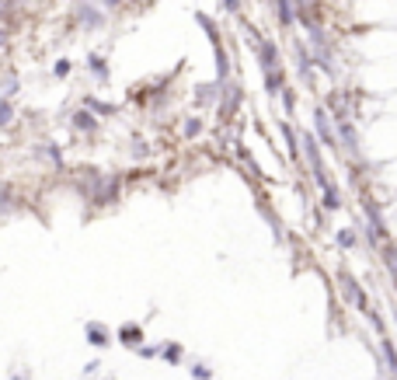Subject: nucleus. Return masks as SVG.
I'll list each match as a JSON object with an SVG mask.
<instances>
[{"label": "nucleus", "instance_id": "obj_1", "mask_svg": "<svg viewBox=\"0 0 397 380\" xmlns=\"http://www.w3.org/2000/svg\"><path fill=\"white\" fill-rule=\"evenodd\" d=\"M314 133H317V140L324 143V147H331V150H338V129H334V123H331V112L321 105V108H314Z\"/></svg>", "mask_w": 397, "mask_h": 380}, {"label": "nucleus", "instance_id": "obj_2", "mask_svg": "<svg viewBox=\"0 0 397 380\" xmlns=\"http://www.w3.org/2000/svg\"><path fill=\"white\" fill-rule=\"evenodd\" d=\"M74 18L84 32H98L105 28V11H98V4H91V0H81V4L74 8Z\"/></svg>", "mask_w": 397, "mask_h": 380}, {"label": "nucleus", "instance_id": "obj_3", "mask_svg": "<svg viewBox=\"0 0 397 380\" xmlns=\"http://www.w3.org/2000/svg\"><path fill=\"white\" fill-rule=\"evenodd\" d=\"M300 154L307 157V165H310V171H314V178H321V175H324V160H321V147H317V133H307V129H303V136H300Z\"/></svg>", "mask_w": 397, "mask_h": 380}, {"label": "nucleus", "instance_id": "obj_4", "mask_svg": "<svg viewBox=\"0 0 397 380\" xmlns=\"http://www.w3.org/2000/svg\"><path fill=\"white\" fill-rule=\"evenodd\" d=\"M258 63H261V74H279V45L272 39H261L258 42Z\"/></svg>", "mask_w": 397, "mask_h": 380}, {"label": "nucleus", "instance_id": "obj_5", "mask_svg": "<svg viewBox=\"0 0 397 380\" xmlns=\"http://www.w3.org/2000/svg\"><path fill=\"white\" fill-rule=\"evenodd\" d=\"M338 286H342V297L352 304V307H359V310H366V293L359 290V283L345 273V268H342V273H338Z\"/></svg>", "mask_w": 397, "mask_h": 380}, {"label": "nucleus", "instance_id": "obj_6", "mask_svg": "<svg viewBox=\"0 0 397 380\" xmlns=\"http://www.w3.org/2000/svg\"><path fill=\"white\" fill-rule=\"evenodd\" d=\"M84 339H87V346H94V349H108V346H111V332L105 328L101 321H87V324H84Z\"/></svg>", "mask_w": 397, "mask_h": 380}, {"label": "nucleus", "instance_id": "obj_7", "mask_svg": "<svg viewBox=\"0 0 397 380\" xmlns=\"http://www.w3.org/2000/svg\"><path fill=\"white\" fill-rule=\"evenodd\" d=\"M119 342L126 349H140L143 346V324L140 321H126L122 328H119Z\"/></svg>", "mask_w": 397, "mask_h": 380}, {"label": "nucleus", "instance_id": "obj_8", "mask_svg": "<svg viewBox=\"0 0 397 380\" xmlns=\"http://www.w3.org/2000/svg\"><path fill=\"white\" fill-rule=\"evenodd\" d=\"M275 21L282 28H290L293 21H300V8L293 4V0H275Z\"/></svg>", "mask_w": 397, "mask_h": 380}, {"label": "nucleus", "instance_id": "obj_9", "mask_svg": "<svg viewBox=\"0 0 397 380\" xmlns=\"http://www.w3.org/2000/svg\"><path fill=\"white\" fill-rule=\"evenodd\" d=\"M70 123H74L77 133H98V119H94L91 108H77V112L70 116Z\"/></svg>", "mask_w": 397, "mask_h": 380}, {"label": "nucleus", "instance_id": "obj_10", "mask_svg": "<svg viewBox=\"0 0 397 380\" xmlns=\"http://www.w3.org/2000/svg\"><path fill=\"white\" fill-rule=\"evenodd\" d=\"M380 356H383V363H387L390 377L397 380V346L390 342V335H383V339H380Z\"/></svg>", "mask_w": 397, "mask_h": 380}, {"label": "nucleus", "instance_id": "obj_11", "mask_svg": "<svg viewBox=\"0 0 397 380\" xmlns=\"http://www.w3.org/2000/svg\"><path fill=\"white\" fill-rule=\"evenodd\" d=\"M87 70H91V77H94V81H108V77H111L108 60L101 56V52H91V56H87Z\"/></svg>", "mask_w": 397, "mask_h": 380}, {"label": "nucleus", "instance_id": "obj_12", "mask_svg": "<svg viewBox=\"0 0 397 380\" xmlns=\"http://www.w3.org/2000/svg\"><path fill=\"white\" fill-rule=\"evenodd\" d=\"M338 140H342L352 154H359V136H356V126L349 123V119H342V123H338Z\"/></svg>", "mask_w": 397, "mask_h": 380}, {"label": "nucleus", "instance_id": "obj_13", "mask_svg": "<svg viewBox=\"0 0 397 380\" xmlns=\"http://www.w3.org/2000/svg\"><path fill=\"white\" fill-rule=\"evenodd\" d=\"M160 359H164V363H171V366H178V363L185 359L182 342H160Z\"/></svg>", "mask_w": 397, "mask_h": 380}, {"label": "nucleus", "instance_id": "obj_14", "mask_svg": "<svg viewBox=\"0 0 397 380\" xmlns=\"http://www.w3.org/2000/svg\"><path fill=\"white\" fill-rule=\"evenodd\" d=\"M213 49H216V81L226 84V81H230V56H226L219 45H213Z\"/></svg>", "mask_w": 397, "mask_h": 380}, {"label": "nucleus", "instance_id": "obj_15", "mask_svg": "<svg viewBox=\"0 0 397 380\" xmlns=\"http://www.w3.org/2000/svg\"><path fill=\"white\" fill-rule=\"evenodd\" d=\"M321 192H324V199H321V206H324L328 213H334V209H342V192H338V189H334L331 182H328V185H324Z\"/></svg>", "mask_w": 397, "mask_h": 380}, {"label": "nucleus", "instance_id": "obj_16", "mask_svg": "<svg viewBox=\"0 0 397 380\" xmlns=\"http://www.w3.org/2000/svg\"><path fill=\"white\" fill-rule=\"evenodd\" d=\"M216 91H223L219 81H213V84H199V87H195V101H199V105H213V101H216Z\"/></svg>", "mask_w": 397, "mask_h": 380}, {"label": "nucleus", "instance_id": "obj_17", "mask_svg": "<svg viewBox=\"0 0 397 380\" xmlns=\"http://www.w3.org/2000/svg\"><path fill=\"white\" fill-rule=\"evenodd\" d=\"M334 244H338V248H345V251H352V248L359 244V237H356L352 227H345V231H338V234H334Z\"/></svg>", "mask_w": 397, "mask_h": 380}, {"label": "nucleus", "instance_id": "obj_18", "mask_svg": "<svg viewBox=\"0 0 397 380\" xmlns=\"http://www.w3.org/2000/svg\"><path fill=\"white\" fill-rule=\"evenodd\" d=\"M383 258H387L383 265L390 268V276H394V283H397V244H387V248H383Z\"/></svg>", "mask_w": 397, "mask_h": 380}, {"label": "nucleus", "instance_id": "obj_19", "mask_svg": "<svg viewBox=\"0 0 397 380\" xmlns=\"http://www.w3.org/2000/svg\"><path fill=\"white\" fill-rule=\"evenodd\" d=\"M0 94H4L8 101L18 94V74H14V70H8V74H4V91H0Z\"/></svg>", "mask_w": 397, "mask_h": 380}, {"label": "nucleus", "instance_id": "obj_20", "mask_svg": "<svg viewBox=\"0 0 397 380\" xmlns=\"http://www.w3.org/2000/svg\"><path fill=\"white\" fill-rule=\"evenodd\" d=\"M42 157L49 160V165H56V168L63 165V154H60V147H56V143H45V147H42Z\"/></svg>", "mask_w": 397, "mask_h": 380}, {"label": "nucleus", "instance_id": "obj_21", "mask_svg": "<svg viewBox=\"0 0 397 380\" xmlns=\"http://www.w3.org/2000/svg\"><path fill=\"white\" fill-rule=\"evenodd\" d=\"M14 123V105L8 98H0V126H11Z\"/></svg>", "mask_w": 397, "mask_h": 380}, {"label": "nucleus", "instance_id": "obj_22", "mask_svg": "<svg viewBox=\"0 0 397 380\" xmlns=\"http://www.w3.org/2000/svg\"><path fill=\"white\" fill-rule=\"evenodd\" d=\"M84 105L91 108V112H98V116H111V112H116L111 105H105V101H98V98H84Z\"/></svg>", "mask_w": 397, "mask_h": 380}, {"label": "nucleus", "instance_id": "obj_23", "mask_svg": "<svg viewBox=\"0 0 397 380\" xmlns=\"http://www.w3.org/2000/svg\"><path fill=\"white\" fill-rule=\"evenodd\" d=\"M192 380H213V366L209 363H192Z\"/></svg>", "mask_w": 397, "mask_h": 380}, {"label": "nucleus", "instance_id": "obj_24", "mask_svg": "<svg viewBox=\"0 0 397 380\" xmlns=\"http://www.w3.org/2000/svg\"><path fill=\"white\" fill-rule=\"evenodd\" d=\"M70 70H74V63H70V60H56V63H52V77H60V81H63V77H70Z\"/></svg>", "mask_w": 397, "mask_h": 380}, {"label": "nucleus", "instance_id": "obj_25", "mask_svg": "<svg viewBox=\"0 0 397 380\" xmlns=\"http://www.w3.org/2000/svg\"><path fill=\"white\" fill-rule=\"evenodd\" d=\"M219 8L226 14H241V0H219Z\"/></svg>", "mask_w": 397, "mask_h": 380}, {"label": "nucleus", "instance_id": "obj_26", "mask_svg": "<svg viewBox=\"0 0 397 380\" xmlns=\"http://www.w3.org/2000/svg\"><path fill=\"white\" fill-rule=\"evenodd\" d=\"M136 352H140L143 359H157V356H160V346H140Z\"/></svg>", "mask_w": 397, "mask_h": 380}, {"label": "nucleus", "instance_id": "obj_27", "mask_svg": "<svg viewBox=\"0 0 397 380\" xmlns=\"http://www.w3.org/2000/svg\"><path fill=\"white\" fill-rule=\"evenodd\" d=\"M199 133H202V123H199V119H189V123H185V136H199Z\"/></svg>", "mask_w": 397, "mask_h": 380}, {"label": "nucleus", "instance_id": "obj_28", "mask_svg": "<svg viewBox=\"0 0 397 380\" xmlns=\"http://www.w3.org/2000/svg\"><path fill=\"white\" fill-rule=\"evenodd\" d=\"M98 370H101V363H98V359H91V363H84V380H91V377H94Z\"/></svg>", "mask_w": 397, "mask_h": 380}, {"label": "nucleus", "instance_id": "obj_29", "mask_svg": "<svg viewBox=\"0 0 397 380\" xmlns=\"http://www.w3.org/2000/svg\"><path fill=\"white\" fill-rule=\"evenodd\" d=\"M282 105H286V108H293V105H297V98H293V91H282Z\"/></svg>", "mask_w": 397, "mask_h": 380}, {"label": "nucleus", "instance_id": "obj_30", "mask_svg": "<svg viewBox=\"0 0 397 380\" xmlns=\"http://www.w3.org/2000/svg\"><path fill=\"white\" fill-rule=\"evenodd\" d=\"M8 380H32V377H28V373L21 370V373H14V377H8Z\"/></svg>", "mask_w": 397, "mask_h": 380}, {"label": "nucleus", "instance_id": "obj_31", "mask_svg": "<svg viewBox=\"0 0 397 380\" xmlns=\"http://www.w3.org/2000/svg\"><path fill=\"white\" fill-rule=\"evenodd\" d=\"M101 4H105V8H119V4H122V0H101Z\"/></svg>", "mask_w": 397, "mask_h": 380}, {"label": "nucleus", "instance_id": "obj_32", "mask_svg": "<svg viewBox=\"0 0 397 380\" xmlns=\"http://www.w3.org/2000/svg\"><path fill=\"white\" fill-rule=\"evenodd\" d=\"M101 380H116V377H101Z\"/></svg>", "mask_w": 397, "mask_h": 380}]
</instances>
